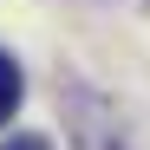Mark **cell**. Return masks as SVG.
Returning <instances> with one entry per match:
<instances>
[{
  "label": "cell",
  "instance_id": "7a4b0ae2",
  "mask_svg": "<svg viewBox=\"0 0 150 150\" xmlns=\"http://www.w3.org/2000/svg\"><path fill=\"white\" fill-rule=\"evenodd\" d=\"M7 150H52V144H46V137H39V131H20V137H13V144H7Z\"/></svg>",
  "mask_w": 150,
  "mask_h": 150
},
{
  "label": "cell",
  "instance_id": "3957f363",
  "mask_svg": "<svg viewBox=\"0 0 150 150\" xmlns=\"http://www.w3.org/2000/svg\"><path fill=\"white\" fill-rule=\"evenodd\" d=\"M0 72H13V59H7V52H0Z\"/></svg>",
  "mask_w": 150,
  "mask_h": 150
},
{
  "label": "cell",
  "instance_id": "6da1fadb",
  "mask_svg": "<svg viewBox=\"0 0 150 150\" xmlns=\"http://www.w3.org/2000/svg\"><path fill=\"white\" fill-rule=\"evenodd\" d=\"M20 91H26V85H20V65H13V72H0V124H13V111H20Z\"/></svg>",
  "mask_w": 150,
  "mask_h": 150
}]
</instances>
